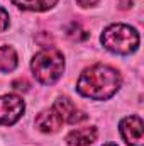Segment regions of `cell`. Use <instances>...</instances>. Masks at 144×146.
Here are the masks:
<instances>
[{
	"label": "cell",
	"mask_w": 144,
	"mask_h": 146,
	"mask_svg": "<svg viewBox=\"0 0 144 146\" xmlns=\"http://www.w3.org/2000/svg\"><path fill=\"white\" fill-rule=\"evenodd\" d=\"M120 73L108 65H93L80 75L76 90L92 100H107L120 88Z\"/></svg>",
	"instance_id": "1"
},
{
	"label": "cell",
	"mask_w": 144,
	"mask_h": 146,
	"mask_svg": "<svg viewBox=\"0 0 144 146\" xmlns=\"http://www.w3.org/2000/svg\"><path fill=\"white\" fill-rule=\"evenodd\" d=\"M102 44L110 53L131 54L139 46V34L127 24H112L102 34Z\"/></svg>",
	"instance_id": "2"
},
{
	"label": "cell",
	"mask_w": 144,
	"mask_h": 146,
	"mask_svg": "<svg viewBox=\"0 0 144 146\" xmlns=\"http://www.w3.org/2000/svg\"><path fill=\"white\" fill-rule=\"evenodd\" d=\"M31 68H32V75L36 76L39 83L53 85L63 75L65 58L56 49H44V51H39L34 56Z\"/></svg>",
	"instance_id": "3"
},
{
	"label": "cell",
	"mask_w": 144,
	"mask_h": 146,
	"mask_svg": "<svg viewBox=\"0 0 144 146\" xmlns=\"http://www.w3.org/2000/svg\"><path fill=\"white\" fill-rule=\"evenodd\" d=\"M24 100L19 95L9 94L0 97V126H12L15 124L24 114Z\"/></svg>",
	"instance_id": "4"
},
{
	"label": "cell",
	"mask_w": 144,
	"mask_h": 146,
	"mask_svg": "<svg viewBox=\"0 0 144 146\" xmlns=\"http://www.w3.org/2000/svg\"><path fill=\"white\" fill-rule=\"evenodd\" d=\"M119 131H120L124 141L129 146H144L143 119L139 115L124 117L120 121V124H119Z\"/></svg>",
	"instance_id": "5"
},
{
	"label": "cell",
	"mask_w": 144,
	"mask_h": 146,
	"mask_svg": "<svg viewBox=\"0 0 144 146\" xmlns=\"http://www.w3.org/2000/svg\"><path fill=\"white\" fill-rule=\"evenodd\" d=\"M53 109L56 110V114L59 115V119L63 122H66V124H78V122L87 121V114L81 112L68 97H59L54 102Z\"/></svg>",
	"instance_id": "6"
},
{
	"label": "cell",
	"mask_w": 144,
	"mask_h": 146,
	"mask_svg": "<svg viewBox=\"0 0 144 146\" xmlns=\"http://www.w3.org/2000/svg\"><path fill=\"white\" fill-rule=\"evenodd\" d=\"M97 141V127H80L66 134V143L71 146H88Z\"/></svg>",
	"instance_id": "7"
},
{
	"label": "cell",
	"mask_w": 144,
	"mask_h": 146,
	"mask_svg": "<svg viewBox=\"0 0 144 146\" xmlns=\"http://www.w3.org/2000/svg\"><path fill=\"white\" fill-rule=\"evenodd\" d=\"M63 121L59 119V115L56 114V110L51 109L41 112L36 117V126L42 131V133H56L59 127H61Z\"/></svg>",
	"instance_id": "8"
},
{
	"label": "cell",
	"mask_w": 144,
	"mask_h": 146,
	"mask_svg": "<svg viewBox=\"0 0 144 146\" xmlns=\"http://www.w3.org/2000/svg\"><path fill=\"white\" fill-rule=\"evenodd\" d=\"M14 5H17L22 10H31V12H44L53 9L58 0H12Z\"/></svg>",
	"instance_id": "9"
},
{
	"label": "cell",
	"mask_w": 144,
	"mask_h": 146,
	"mask_svg": "<svg viewBox=\"0 0 144 146\" xmlns=\"http://www.w3.org/2000/svg\"><path fill=\"white\" fill-rule=\"evenodd\" d=\"M17 66V53L12 46L0 48V72H12Z\"/></svg>",
	"instance_id": "10"
},
{
	"label": "cell",
	"mask_w": 144,
	"mask_h": 146,
	"mask_svg": "<svg viewBox=\"0 0 144 146\" xmlns=\"http://www.w3.org/2000/svg\"><path fill=\"white\" fill-rule=\"evenodd\" d=\"M80 33H85L81 27H80V24H76V22H73L71 26L68 27V36L73 37V39H87L88 36H85V34H80Z\"/></svg>",
	"instance_id": "11"
},
{
	"label": "cell",
	"mask_w": 144,
	"mask_h": 146,
	"mask_svg": "<svg viewBox=\"0 0 144 146\" xmlns=\"http://www.w3.org/2000/svg\"><path fill=\"white\" fill-rule=\"evenodd\" d=\"M7 27H9V14H7V10H3L0 7V33H3Z\"/></svg>",
	"instance_id": "12"
},
{
	"label": "cell",
	"mask_w": 144,
	"mask_h": 146,
	"mask_svg": "<svg viewBox=\"0 0 144 146\" xmlns=\"http://www.w3.org/2000/svg\"><path fill=\"white\" fill-rule=\"evenodd\" d=\"M12 87L15 88V90H27L29 88V83L26 82V80H15V82H12Z\"/></svg>",
	"instance_id": "13"
},
{
	"label": "cell",
	"mask_w": 144,
	"mask_h": 146,
	"mask_svg": "<svg viewBox=\"0 0 144 146\" xmlns=\"http://www.w3.org/2000/svg\"><path fill=\"white\" fill-rule=\"evenodd\" d=\"M81 7H93V5H97L100 0H76Z\"/></svg>",
	"instance_id": "14"
},
{
	"label": "cell",
	"mask_w": 144,
	"mask_h": 146,
	"mask_svg": "<svg viewBox=\"0 0 144 146\" xmlns=\"http://www.w3.org/2000/svg\"><path fill=\"white\" fill-rule=\"evenodd\" d=\"M104 146H117V145H112V143H108V145H104Z\"/></svg>",
	"instance_id": "15"
}]
</instances>
